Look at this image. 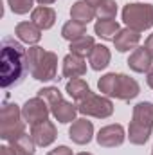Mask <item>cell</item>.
I'll use <instances>...</instances> for the list:
<instances>
[{
	"label": "cell",
	"instance_id": "277c9868",
	"mask_svg": "<svg viewBox=\"0 0 153 155\" xmlns=\"http://www.w3.org/2000/svg\"><path fill=\"white\" fill-rule=\"evenodd\" d=\"M153 130V103L142 101L133 107V117L128 128V139L132 144H144Z\"/></svg>",
	"mask_w": 153,
	"mask_h": 155
},
{
	"label": "cell",
	"instance_id": "ffe728a7",
	"mask_svg": "<svg viewBox=\"0 0 153 155\" xmlns=\"http://www.w3.org/2000/svg\"><path fill=\"white\" fill-rule=\"evenodd\" d=\"M67 94L77 101V103H81L85 97H88L90 94H92V90H90V87H88V83L85 81V79H81V78H76V79H70L69 83H67Z\"/></svg>",
	"mask_w": 153,
	"mask_h": 155
},
{
	"label": "cell",
	"instance_id": "e575fe53",
	"mask_svg": "<svg viewBox=\"0 0 153 155\" xmlns=\"http://www.w3.org/2000/svg\"><path fill=\"white\" fill-rule=\"evenodd\" d=\"M151 155H153V153H151Z\"/></svg>",
	"mask_w": 153,
	"mask_h": 155
},
{
	"label": "cell",
	"instance_id": "52a82bcc",
	"mask_svg": "<svg viewBox=\"0 0 153 155\" xmlns=\"http://www.w3.org/2000/svg\"><path fill=\"white\" fill-rule=\"evenodd\" d=\"M77 110L83 116H90V117H97V119H106L114 114V103L105 97V96H96L90 94L88 97H85L79 105Z\"/></svg>",
	"mask_w": 153,
	"mask_h": 155
},
{
	"label": "cell",
	"instance_id": "8992f818",
	"mask_svg": "<svg viewBox=\"0 0 153 155\" xmlns=\"http://www.w3.org/2000/svg\"><path fill=\"white\" fill-rule=\"evenodd\" d=\"M122 20L124 24L141 33L153 25V5L151 4H128L122 9Z\"/></svg>",
	"mask_w": 153,
	"mask_h": 155
},
{
	"label": "cell",
	"instance_id": "4fadbf2b",
	"mask_svg": "<svg viewBox=\"0 0 153 155\" xmlns=\"http://www.w3.org/2000/svg\"><path fill=\"white\" fill-rule=\"evenodd\" d=\"M49 107H50V114L60 123H72V121H76V114L79 112L77 105H72V103L65 101L63 97H60L58 101H54Z\"/></svg>",
	"mask_w": 153,
	"mask_h": 155
},
{
	"label": "cell",
	"instance_id": "7402d4cb",
	"mask_svg": "<svg viewBox=\"0 0 153 155\" xmlns=\"http://www.w3.org/2000/svg\"><path fill=\"white\" fill-rule=\"evenodd\" d=\"M96 47V41L92 36H81V38L74 40V41H70V52L72 54H77V56H81V58H85V56H88L90 52H92V49Z\"/></svg>",
	"mask_w": 153,
	"mask_h": 155
},
{
	"label": "cell",
	"instance_id": "603a6c76",
	"mask_svg": "<svg viewBox=\"0 0 153 155\" xmlns=\"http://www.w3.org/2000/svg\"><path fill=\"white\" fill-rule=\"evenodd\" d=\"M11 146H13V150H15V153L16 155H34V148H36V143L33 141V137L31 135H27V134H24V135H20L15 143H11Z\"/></svg>",
	"mask_w": 153,
	"mask_h": 155
},
{
	"label": "cell",
	"instance_id": "484cf974",
	"mask_svg": "<svg viewBox=\"0 0 153 155\" xmlns=\"http://www.w3.org/2000/svg\"><path fill=\"white\" fill-rule=\"evenodd\" d=\"M9 2V7L15 15H25L33 9V4L34 0H7Z\"/></svg>",
	"mask_w": 153,
	"mask_h": 155
},
{
	"label": "cell",
	"instance_id": "7c38bea8",
	"mask_svg": "<svg viewBox=\"0 0 153 155\" xmlns=\"http://www.w3.org/2000/svg\"><path fill=\"white\" fill-rule=\"evenodd\" d=\"M151 63H153V56L148 52L146 47L133 49V52L128 58V67L133 72H148L151 69Z\"/></svg>",
	"mask_w": 153,
	"mask_h": 155
},
{
	"label": "cell",
	"instance_id": "4316f807",
	"mask_svg": "<svg viewBox=\"0 0 153 155\" xmlns=\"http://www.w3.org/2000/svg\"><path fill=\"white\" fill-rule=\"evenodd\" d=\"M38 96L41 97V99H45L49 105H52L54 101H58L60 97H63V96H61V92H60L56 87H45V88H40Z\"/></svg>",
	"mask_w": 153,
	"mask_h": 155
},
{
	"label": "cell",
	"instance_id": "ac0fdd59",
	"mask_svg": "<svg viewBox=\"0 0 153 155\" xmlns=\"http://www.w3.org/2000/svg\"><path fill=\"white\" fill-rule=\"evenodd\" d=\"M70 18L79 22V24H85L86 25L90 20L96 18V7L90 5L85 0H79L76 4H72V7H70Z\"/></svg>",
	"mask_w": 153,
	"mask_h": 155
},
{
	"label": "cell",
	"instance_id": "ba28073f",
	"mask_svg": "<svg viewBox=\"0 0 153 155\" xmlns=\"http://www.w3.org/2000/svg\"><path fill=\"white\" fill-rule=\"evenodd\" d=\"M50 112V107L45 99H41L40 96L33 97V99H27L25 105L22 107V116L25 119V123H29L31 126L33 124H38L41 121H47Z\"/></svg>",
	"mask_w": 153,
	"mask_h": 155
},
{
	"label": "cell",
	"instance_id": "4dcf8cb0",
	"mask_svg": "<svg viewBox=\"0 0 153 155\" xmlns=\"http://www.w3.org/2000/svg\"><path fill=\"white\" fill-rule=\"evenodd\" d=\"M146 81H148V87L153 88V67L148 71V76H146Z\"/></svg>",
	"mask_w": 153,
	"mask_h": 155
},
{
	"label": "cell",
	"instance_id": "cb8c5ba5",
	"mask_svg": "<svg viewBox=\"0 0 153 155\" xmlns=\"http://www.w3.org/2000/svg\"><path fill=\"white\" fill-rule=\"evenodd\" d=\"M85 35H86V25L85 24H79L76 20H69L63 25V29H61V36L65 40H69V41H74V40L81 38Z\"/></svg>",
	"mask_w": 153,
	"mask_h": 155
},
{
	"label": "cell",
	"instance_id": "83f0119b",
	"mask_svg": "<svg viewBox=\"0 0 153 155\" xmlns=\"http://www.w3.org/2000/svg\"><path fill=\"white\" fill-rule=\"evenodd\" d=\"M47 155H72V150L69 146H58V148L50 150Z\"/></svg>",
	"mask_w": 153,
	"mask_h": 155
},
{
	"label": "cell",
	"instance_id": "9c48e42d",
	"mask_svg": "<svg viewBox=\"0 0 153 155\" xmlns=\"http://www.w3.org/2000/svg\"><path fill=\"white\" fill-rule=\"evenodd\" d=\"M96 139H97V144L103 148H115L124 143L126 135H124V128L121 124H108L99 130Z\"/></svg>",
	"mask_w": 153,
	"mask_h": 155
},
{
	"label": "cell",
	"instance_id": "d4e9b609",
	"mask_svg": "<svg viewBox=\"0 0 153 155\" xmlns=\"http://www.w3.org/2000/svg\"><path fill=\"white\" fill-rule=\"evenodd\" d=\"M117 15V4L115 0H103L96 7V16L99 20H114Z\"/></svg>",
	"mask_w": 153,
	"mask_h": 155
},
{
	"label": "cell",
	"instance_id": "6da1fadb",
	"mask_svg": "<svg viewBox=\"0 0 153 155\" xmlns=\"http://www.w3.org/2000/svg\"><path fill=\"white\" fill-rule=\"evenodd\" d=\"M27 51L20 41L11 36H4L0 45V83L9 90L20 85L27 76Z\"/></svg>",
	"mask_w": 153,
	"mask_h": 155
},
{
	"label": "cell",
	"instance_id": "2e32d148",
	"mask_svg": "<svg viewBox=\"0 0 153 155\" xmlns=\"http://www.w3.org/2000/svg\"><path fill=\"white\" fill-rule=\"evenodd\" d=\"M31 22H34L41 31L50 29L56 22V11L52 7H47V5L34 7L33 13H31Z\"/></svg>",
	"mask_w": 153,
	"mask_h": 155
},
{
	"label": "cell",
	"instance_id": "8fae6325",
	"mask_svg": "<svg viewBox=\"0 0 153 155\" xmlns=\"http://www.w3.org/2000/svg\"><path fill=\"white\" fill-rule=\"evenodd\" d=\"M92 135H94V124L85 117L76 119L69 128V137L76 144H88L92 141Z\"/></svg>",
	"mask_w": 153,
	"mask_h": 155
},
{
	"label": "cell",
	"instance_id": "e0dca14e",
	"mask_svg": "<svg viewBox=\"0 0 153 155\" xmlns=\"http://www.w3.org/2000/svg\"><path fill=\"white\" fill-rule=\"evenodd\" d=\"M15 35L22 40L24 43L34 45L41 38V29H40L34 22H20L16 25V29H15Z\"/></svg>",
	"mask_w": 153,
	"mask_h": 155
},
{
	"label": "cell",
	"instance_id": "1f68e13d",
	"mask_svg": "<svg viewBox=\"0 0 153 155\" xmlns=\"http://www.w3.org/2000/svg\"><path fill=\"white\" fill-rule=\"evenodd\" d=\"M85 2H88L90 5H94V7H97V5H99V4H101L103 0H85Z\"/></svg>",
	"mask_w": 153,
	"mask_h": 155
},
{
	"label": "cell",
	"instance_id": "3957f363",
	"mask_svg": "<svg viewBox=\"0 0 153 155\" xmlns=\"http://www.w3.org/2000/svg\"><path fill=\"white\" fill-rule=\"evenodd\" d=\"M99 92H103L108 97H115V99H122V101H130L133 97L139 96L141 87L133 78L126 76V74H105L97 83Z\"/></svg>",
	"mask_w": 153,
	"mask_h": 155
},
{
	"label": "cell",
	"instance_id": "836d02e7",
	"mask_svg": "<svg viewBox=\"0 0 153 155\" xmlns=\"http://www.w3.org/2000/svg\"><path fill=\"white\" fill-rule=\"evenodd\" d=\"M77 155H92V153H77Z\"/></svg>",
	"mask_w": 153,
	"mask_h": 155
},
{
	"label": "cell",
	"instance_id": "44dd1931",
	"mask_svg": "<svg viewBox=\"0 0 153 155\" xmlns=\"http://www.w3.org/2000/svg\"><path fill=\"white\" fill-rule=\"evenodd\" d=\"M94 31L97 36H101L103 40H112L114 41L117 33L121 31V25L115 20H97L94 25Z\"/></svg>",
	"mask_w": 153,
	"mask_h": 155
},
{
	"label": "cell",
	"instance_id": "d6a6232c",
	"mask_svg": "<svg viewBox=\"0 0 153 155\" xmlns=\"http://www.w3.org/2000/svg\"><path fill=\"white\" fill-rule=\"evenodd\" d=\"M40 5H49V4H52V2H56V0H36Z\"/></svg>",
	"mask_w": 153,
	"mask_h": 155
},
{
	"label": "cell",
	"instance_id": "9a60e30c",
	"mask_svg": "<svg viewBox=\"0 0 153 155\" xmlns=\"http://www.w3.org/2000/svg\"><path fill=\"white\" fill-rule=\"evenodd\" d=\"M85 72H86V63L81 56L70 52L63 58V76L65 78L76 79V78H81Z\"/></svg>",
	"mask_w": 153,
	"mask_h": 155
},
{
	"label": "cell",
	"instance_id": "d6986e66",
	"mask_svg": "<svg viewBox=\"0 0 153 155\" xmlns=\"http://www.w3.org/2000/svg\"><path fill=\"white\" fill-rule=\"evenodd\" d=\"M110 58H112V54H110L108 47H105V45H96V47L92 49V52L88 54V63H90V67H92L94 71H103V69L108 67Z\"/></svg>",
	"mask_w": 153,
	"mask_h": 155
},
{
	"label": "cell",
	"instance_id": "7a4b0ae2",
	"mask_svg": "<svg viewBox=\"0 0 153 155\" xmlns=\"http://www.w3.org/2000/svg\"><path fill=\"white\" fill-rule=\"evenodd\" d=\"M27 71L38 81L58 79V56L50 51H45L43 47L34 45L27 51Z\"/></svg>",
	"mask_w": 153,
	"mask_h": 155
},
{
	"label": "cell",
	"instance_id": "5b68a950",
	"mask_svg": "<svg viewBox=\"0 0 153 155\" xmlns=\"http://www.w3.org/2000/svg\"><path fill=\"white\" fill-rule=\"evenodd\" d=\"M25 134V119L16 103H4L0 108V137L5 143H15Z\"/></svg>",
	"mask_w": 153,
	"mask_h": 155
},
{
	"label": "cell",
	"instance_id": "f546056e",
	"mask_svg": "<svg viewBox=\"0 0 153 155\" xmlns=\"http://www.w3.org/2000/svg\"><path fill=\"white\" fill-rule=\"evenodd\" d=\"M144 47L148 49V52L153 56V35H151V36H148V40H146V45H144Z\"/></svg>",
	"mask_w": 153,
	"mask_h": 155
},
{
	"label": "cell",
	"instance_id": "5bb4252c",
	"mask_svg": "<svg viewBox=\"0 0 153 155\" xmlns=\"http://www.w3.org/2000/svg\"><path fill=\"white\" fill-rule=\"evenodd\" d=\"M139 41H141V35L137 31L126 27V29H121L117 33V36L114 40V45L119 52H126L130 49H137L139 47Z\"/></svg>",
	"mask_w": 153,
	"mask_h": 155
},
{
	"label": "cell",
	"instance_id": "f1b7e54d",
	"mask_svg": "<svg viewBox=\"0 0 153 155\" xmlns=\"http://www.w3.org/2000/svg\"><path fill=\"white\" fill-rule=\"evenodd\" d=\"M0 155H16L15 153V150H13V146H0Z\"/></svg>",
	"mask_w": 153,
	"mask_h": 155
},
{
	"label": "cell",
	"instance_id": "30bf717a",
	"mask_svg": "<svg viewBox=\"0 0 153 155\" xmlns=\"http://www.w3.org/2000/svg\"><path fill=\"white\" fill-rule=\"evenodd\" d=\"M56 135H58L56 126H54V123H50L49 119L31 126V137H33V141H34L38 146H41V148L52 144V143L56 141Z\"/></svg>",
	"mask_w": 153,
	"mask_h": 155
}]
</instances>
